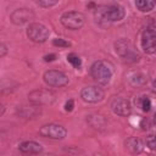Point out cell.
<instances>
[{
	"instance_id": "1",
	"label": "cell",
	"mask_w": 156,
	"mask_h": 156,
	"mask_svg": "<svg viewBox=\"0 0 156 156\" xmlns=\"http://www.w3.org/2000/svg\"><path fill=\"white\" fill-rule=\"evenodd\" d=\"M90 74L98 83L106 85L110 83L112 77V71L105 61H95L90 67Z\"/></svg>"
},
{
	"instance_id": "2",
	"label": "cell",
	"mask_w": 156,
	"mask_h": 156,
	"mask_svg": "<svg viewBox=\"0 0 156 156\" xmlns=\"http://www.w3.org/2000/svg\"><path fill=\"white\" fill-rule=\"evenodd\" d=\"M60 21L63 27L76 30V29H79L83 27V24L85 22V17L83 13H80L78 11H67V12L62 13Z\"/></svg>"
},
{
	"instance_id": "3",
	"label": "cell",
	"mask_w": 156,
	"mask_h": 156,
	"mask_svg": "<svg viewBox=\"0 0 156 156\" xmlns=\"http://www.w3.org/2000/svg\"><path fill=\"white\" fill-rule=\"evenodd\" d=\"M55 93H52L49 89H37L28 94V99L32 104L35 106H43V105H51L55 101Z\"/></svg>"
},
{
	"instance_id": "4",
	"label": "cell",
	"mask_w": 156,
	"mask_h": 156,
	"mask_svg": "<svg viewBox=\"0 0 156 156\" xmlns=\"http://www.w3.org/2000/svg\"><path fill=\"white\" fill-rule=\"evenodd\" d=\"M49 29L41 23H30L27 28V37L34 43H44L49 38Z\"/></svg>"
},
{
	"instance_id": "5",
	"label": "cell",
	"mask_w": 156,
	"mask_h": 156,
	"mask_svg": "<svg viewBox=\"0 0 156 156\" xmlns=\"http://www.w3.org/2000/svg\"><path fill=\"white\" fill-rule=\"evenodd\" d=\"M39 133L41 136L44 138H49V139H55V140H61L63 138H66L67 135V130L61 124H56V123H49V124H44L40 129Z\"/></svg>"
},
{
	"instance_id": "6",
	"label": "cell",
	"mask_w": 156,
	"mask_h": 156,
	"mask_svg": "<svg viewBox=\"0 0 156 156\" xmlns=\"http://www.w3.org/2000/svg\"><path fill=\"white\" fill-rule=\"evenodd\" d=\"M43 78H44V82L48 85H50V87H57V88H60V87L67 85V83H68V77L63 72L56 71V69H49V71H46L44 73Z\"/></svg>"
},
{
	"instance_id": "7",
	"label": "cell",
	"mask_w": 156,
	"mask_h": 156,
	"mask_svg": "<svg viewBox=\"0 0 156 156\" xmlns=\"http://www.w3.org/2000/svg\"><path fill=\"white\" fill-rule=\"evenodd\" d=\"M105 96V93L101 88H98L95 85H89L82 89L80 91V98L83 101L85 102H90V104H96L100 102Z\"/></svg>"
},
{
	"instance_id": "8",
	"label": "cell",
	"mask_w": 156,
	"mask_h": 156,
	"mask_svg": "<svg viewBox=\"0 0 156 156\" xmlns=\"http://www.w3.org/2000/svg\"><path fill=\"white\" fill-rule=\"evenodd\" d=\"M141 48L146 54L156 52V32L154 29H145L141 34Z\"/></svg>"
},
{
	"instance_id": "9",
	"label": "cell",
	"mask_w": 156,
	"mask_h": 156,
	"mask_svg": "<svg viewBox=\"0 0 156 156\" xmlns=\"http://www.w3.org/2000/svg\"><path fill=\"white\" fill-rule=\"evenodd\" d=\"M124 15H126V11L121 5H110L105 7V10L102 11V18L110 22L121 21L123 20Z\"/></svg>"
},
{
	"instance_id": "10",
	"label": "cell",
	"mask_w": 156,
	"mask_h": 156,
	"mask_svg": "<svg viewBox=\"0 0 156 156\" xmlns=\"http://www.w3.org/2000/svg\"><path fill=\"white\" fill-rule=\"evenodd\" d=\"M34 17V13L30 9H26V7H22V9H17L15 10L11 15H10V20L12 23L17 24V26H22L27 22H29L32 18Z\"/></svg>"
},
{
	"instance_id": "11",
	"label": "cell",
	"mask_w": 156,
	"mask_h": 156,
	"mask_svg": "<svg viewBox=\"0 0 156 156\" xmlns=\"http://www.w3.org/2000/svg\"><path fill=\"white\" fill-rule=\"evenodd\" d=\"M111 110L118 116H128L132 111L130 104L123 98H115L111 101Z\"/></svg>"
},
{
	"instance_id": "12",
	"label": "cell",
	"mask_w": 156,
	"mask_h": 156,
	"mask_svg": "<svg viewBox=\"0 0 156 156\" xmlns=\"http://www.w3.org/2000/svg\"><path fill=\"white\" fill-rule=\"evenodd\" d=\"M126 147L128 149V151L133 155H138L144 150V143L135 136H130L127 139L126 141Z\"/></svg>"
},
{
	"instance_id": "13",
	"label": "cell",
	"mask_w": 156,
	"mask_h": 156,
	"mask_svg": "<svg viewBox=\"0 0 156 156\" xmlns=\"http://www.w3.org/2000/svg\"><path fill=\"white\" fill-rule=\"evenodd\" d=\"M20 151H22L23 154H39L43 151V146L35 141L28 140V141H23L20 144Z\"/></svg>"
},
{
	"instance_id": "14",
	"label": "cell",
	"mask_w": 156,
	"mask_h": 156,
	"mask_svg": "<svg viewBox=\"0 0 156 156\" xmlns=\"http://www.w3.org/2000/svg\"><path fill=\"white\" fill-rule=\"evenodd\" d=\"M39 106H21L17 108V113L21 117H26V118H32L35 117L40 113V108H38Z\"/></svg>"
},
{
	"instance_id": "15",
	"label": "cell",
	"mask_w": 156,
	"mask_h": 156,
	"mask_svg": "<svg viewBox=\"0 0 156 156\" xmlns=\"http://www.w3.org/2000/svg\"><path fill=\"white\" fill-rule=\"evenodd\" d=\"M115 48H116V52H117L119 56H122V57H127L128 54H129V51H130V49H129V43H128V40H126V39H119L118 41H116Z\"/></svg>"
},
{
	"instance_id": "16",
	"label": "cell",
	"mask_w": 156,
	"mask_h": 156,
	"mask_svg": "<svg viewBox=\"0 0 156 156\" xmlns=\"http://www.w3.org/2000/svg\"><path fill=\"white\" fill-rule=\"evenodd\" d=\"M135 6L141 12H150L156 6V1L155 0H138L135 1Z\"/></svg>"
},
{
	"instance_id": "17",
	"label": "cell",
	"mask_w": 156,
	"mask_h": 156,
	"mask_svg": "<svg viewBox=\"0 0 156 156\" xmlns=\"http://www.w3.org/2000/svg\"><path fill=\"white\" fill-rule=\"evenodd\" d=\"M88 121H89V123H90L94 128H102V127H105V124H106V122H105V119L102 118V116H96V115L89 116Z\"/></svg>"
},
{
	"instance_id": "18",
	"label": "cell",
	"mask_w": 156,
	"mask_h": 156,
	"mask_svg": "<svg viewBox=\"0 0 156 156\" xmlns=\"http://www.w3.org/2000/svg\"><path fill=\"white\" fill-rule=\"evenodd\" d=\"M67 61H68L73 67H76V68H79V67L82 66V60L79 58L78 55H76V54H73V52H71V54L67 55Z\"/></svg>"
},
{
	"instance_id": "19",
	"label": "cell",
	"mask_w": 156,
	"mask_h": 156,
	"mask_svg": "<svg viewBox=\"0 0 156 156\" xmlns=\"http://www.w3.org/2000/svg\"><path fill=\"white\" fill-rule=\"evenodd\" d=\"M52 45L58 46V48H69L71 46V43L67 41L66 39H62V38H55L52 40Z\"/></svg>"
},
{
	"instance_id": "20",
	"label": "cell",
	"mask_w": 156,
	"mask_h": 156,
	"mask_svg": "<svg viewBox=\"0 0 156 156\" xmlns=\"http://www.w3.org/2000/svg\"><path fill=\"white\" fill-rule=\"evenodd\" d=\"M146 145L151 150H156V135H149L146 138Z\"/></svg>"
},
{
	"instance_id": "21",
	"label": "cell",
	"mask_w": 156,
	"mask_h": 156,
	"mask_svg": "<svg viewBox=\"0 0 156 156\" xmlns=\"http://www.w3.org/2000/svg\"><path fill=\"white\" fill-rule=\"evenodd\" d=\"M141 108H143V111H145V112H147V111H150V108H151V102H150V100L147 99V98H143V100H141Z\"/></svg>"
},
{
	"instance_id": "22",
	"label": "cell",
	"mask_w": 156,
	"mask_h": 156,
	"mask_svg": "<svg viewBox=\"0 0 156 156\" xmlns=\"http://www.w3.org/2000/svg\"><path fill=\"white\" fill-rule=\"evenodd\" d=\"M58 1H51V0H41V1H38V5L41 6V7H50V6H55Z\"/></svg>"
},
{
	"instance_id": "23",
	"label": "cell",
	"mask_w": 156,
	"mask_h": 156,
	"mask_svg": "<svg viewBox=\"0 0 156 156\" xmlns=\"http://www.w3.org/2000/svg\"><path fill=\"white\" fill-rule=\"evenodd\" d=\"M73 107H74V101L72 99H69L68 101H66V104H65V111L71 112L73 110Z\"/></svg>"
},
{
	"instance_id": "24",
	"label": "cell",
	"mask_w": 156,
	"mask_h": 156,
	"mask_svg": "<svg viewBox=\"0 0 156 156\" xmlns=\"http://www.w3.org/2000/svg\"><path fill=\"white\" fill-rule=\"evenodd\" d=\"M56 58V55L55 54H50V55H45L44 56V61L45 62H51V61H54Z\"/></svg>"
},
{
	"instance_id": "25",
	"label": "cell",
	"mask_w": 156,
	"mask_h": 156,
	"mask_svg": "<svg viewBox=\"0 0 156 156\" xmlns=\"http://www.w3.org/2000/svg\"><path fill=\"white\" fill-rule=\"evenodd\" d=\"M6 51H7L6 45H5V44H1V45H0V56L4 57V56L6 55Z\"/></svg>"
},
{
	"instance_id": "26",
	"label": "cell",
	"mask_w": 156,
	"mask_h": 156,
	"mask_svg": "<svg viewBox=\"0 0 156 156\" xmlns=\"http://www.w3.org/2000/svg\"><path fill=\"white\" fill-rule=\"evenodd\" d=\"M152 91L156 93V78H155L154 82H152Z\"/></svg>"
},
{
	"instance_id": "27",
	"label": "cell",
	"mask_w": 156,
	"mask_h": 156,
	"mask_svg": "<svg viewBox=\"0 0 156 156\" xmlns=\"http://www.w3.org/2000/svg\"><path fill=\"white\" fill-rule=\"evenodd\" d=\"M155 122H156V115H155Z\"/></svg>"
},
{
	"instance_id": "28",
	"label": "cell",
	"mask_w": 156,
	"mask_h": 156,
	"mask_svg": "<svg viewBox=\"0 0 156 156\" xmlns=\"http://www.w3.org/2000/svg\"><path fill=\"white\" fill-rule=\"evenodd\" d=\"M51 156H52V155H51Z\"/></svg>"
}]
</instances>
